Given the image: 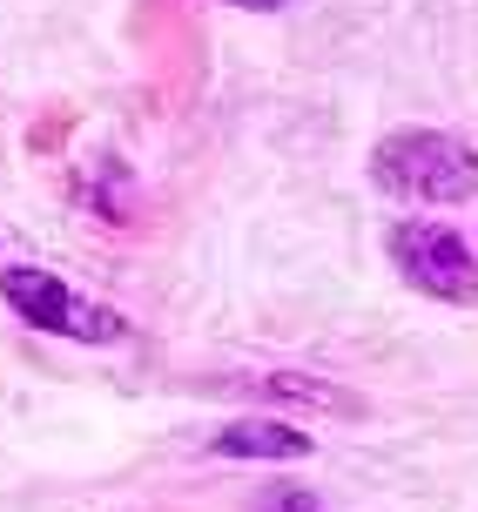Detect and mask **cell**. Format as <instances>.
I'll return each mask as SVG.
<instances>
[{"label": "cell", "instance_id": "obj_3", "mask_svg": "<svg viewBox=\"0 0 478 512\" xmlns=\"http://www.w3.org/2000/svg\"><path fill=\"white\" fill-rule=\"evenodd\" d=\"M0 297L21 310L27 324H41L54 337H81V344H115L122 337V310L95 304V297H75L61 277L48 270H7L0 277Z\"/></svg>", "mask_w": 478, "mask_h": 512}, {"label": "cell", "instance_id": "obj_2", "mask_svg": "<svg viewBox=\"0 0 478 512\" xmlns=\"http://www.w3.org/2000/svg\"><path fill=\"white\" fill-rule=\"evenodd\" d=\"M391 263L411 290H425L438 304H478V256L445 223H398L391 230Z\"/></svg>", "mask_w": 478, "mask_h": 512}, {"label": "cell", "instance_id": "obj_5", "mask_svg": "<svg viewBox=\"0 0 478 512\" xmlns=\"http://www.w3.org/2000/svg\"><path fill=\"white\" fill-rule=\"evenodd\" d=\"M256 391H270V398H290V405L357 411V398H351V391H337V384H317V378H297V371H270V378H256Z\"/></svg>", "mask_w": 478, "mask_h": 512}, {"label": "cell", "instance_id": "obj_4", "mask_svg": "<svg viewBox=\"0 0 478 512\" xmlns=\"http://www.w3.org/2000/svg\"><path fill=\"white\" fill-rule=\"evenodd\" d=\"M223 459H310V432L283 425V418H236L216 432Z\"/></svg>", "mask_w": 478, "mask_h": 512}, {"label": "cell", "instance_id": "obj_6", "mask_svg": "<svg viewBox=\"0 0 478 512\" xmlns=\"http://www.w3.org/2000/svg\"><path fill=\"white\" fill-rule=\"evenodd\" d=\"M256 512H324L310 492H297V486H277V492H263V506Z\"/></svg>", "mask_w": 478, "mask_h": 512}, {"label": "cell", "instance_id": "obj_1", "mask_svg": "<svg viewBox=\"0 0 478 512\" xmlns=\"http://www.w3.org/2000/svg\"><path fill=\"white\" fill-rule=\"evenodd\" d=\"M371 176H378V189L411 196V203H465L478 189V155L438 128H398L378 142Z\"/></svg>", "mask_w": 478, "mask_h": 512}, {"label": "cell", "instance_id": "obj_7", "mask_svg": "<svg viewBox=\"0 0 478 512\" xmlns=\"http://www.w3.org/2000/svg\"><path fill=\"white\" fill-rule=\"evenodd\" d=\"M236 7H277V0H236Z\"/></svg>", "mask_w": 478, "mask_h": 512}]
</instances>
